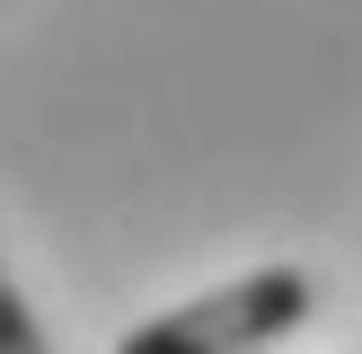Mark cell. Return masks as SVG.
<instances>
[{
    "label": "cell",
    "mask_w": 362,
    "mask_h": 354,
    "mask_svg": "<svg viewBox=\"0 0 362 354\" xmlns=\"http://www.w3.org/2000/svg\"><path fill=\"white\" fill-rule=\"evenodd\" d=\"M310 310H318V292H310L300 266H257V275L221 283V292H204V301H177V310L141 319L115 354H265Z\"/></svg>",
    "instance_id": "obj_1"
},
{
    "label": "cell",
    "mask_w": 362,
    "mask_h": 354,
    "mask_svg": "<svg viewBox=\"0 0 362 354\" xmlns=\"http://www.w3.org/2000/svg\"><path fill=\"white\" fill-rule=\"evenodd\" d=\"M0 354H53V336L35 328V310H27V292L9 283V266H0Z\"/></svg>",
    "instance_id": "obj_2"
}]
</instances>
